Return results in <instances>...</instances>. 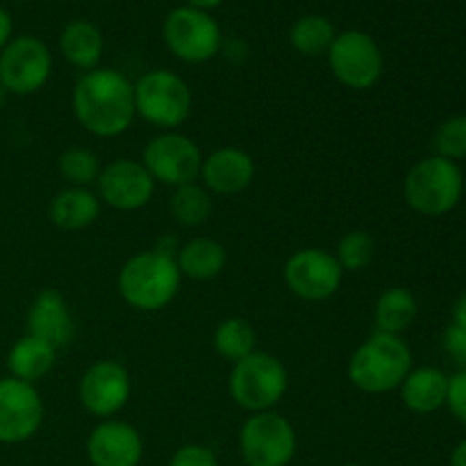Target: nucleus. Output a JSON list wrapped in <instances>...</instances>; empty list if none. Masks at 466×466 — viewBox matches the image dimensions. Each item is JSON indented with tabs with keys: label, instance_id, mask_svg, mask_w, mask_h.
I'll list each match as a JSON object with an SVG mask.
<instances>
[{
	"label": "nucleus",
	"instance_id": "12",
	"mask_svg": "<svg viewBox=\"0 0 466 466\" xmlns=\"http://www.w3.org/2000/svg\"><path fill=\"white\" fill-rule=\"evenodd\" d=\"M282 278H285L287 289L300 300L321 303L339 291L344 268L337 262L335 253H328L323 248H303L296 250L287 259Z\"/></svg>",
	"mask_w": 466,
	"mask_h": 466
},
{
	"label": "nucleus",
	"instance_id": "30",
	"mask_svg": "<svg viewBox=\"0 0 466 466\" xmlns=\"http://www.w3.org/2000/svg\"><path fill=\"white\" fill-rule=\"evenodd\" d=\"M432 144H435L437 157L451 159L455 164L466 159V116L446 118L437 127Z\"/></svg>",
	"mask_w": 466,
	"mask_h": 466
},
{
	"label": "nucleus",
	"instance_id": "21",
	"mask_svg": "<svg viewBox=\"0 0 466 466\" xmlns=\"http://www.w3.org/2000/svg\"><path fill=\"white\" fill-rule=\"evenodd\" d=\"M400 399L405 408L414 414H432L446 405V391H449V376L435 367L412 369L403 380Z\"/></svg>",
	"mask_w": 466,
	"mask_h": 466
},
{
	"label": "nucleus",
	"instance_id": "32",
	"mask_svg": "<svg viewBox=\"0 0 466 466\" xmlns=\"http://www.w3.org/2000/svg\"><path fill=\"white\" fill-rule=\"evenodd\" d=\"M446 408L455 419L466 426V369H460L455 376L449 378V391H446Z\"/></svg>",
	"mask_w": 466,
	"mask_h": 466
},
{
	"label": "nucleus",
	"instance_id": "25",
	"mask_svg": "<svg viewBox=\"0 0 466 466\" xmlns=\"http://www.w3.org/2000/svg\"><path fill=\"white\" fill-rule=\"evenodd\" d=\"M335 36L337 30L330 18L308 14L291 25L289 44L296 53L305 55V57H321V55H328Z\"/></svg>",
	"mask_w": 466,
	"mask_h": 466
},
{
	"label": "nucleus",
	"instance_id": "24",
	"mask_svg": "<svg viewBox=\"0 0 466 466\" xmlns=\"http://www.w3.org/2000/svg\"><path fill=\"white\" fill-rule=\"evenodd\" d=\"M419 305L417 299L405 287H390L382 291L376 300V332H385V335H399L412 326L417 319Z\"/></svg>",
	"mask_w": 466,
	"mask_h": 466
},
{
	"label": "nucleus",
	"instance_id": "9",
	"mask_svg": "<svg viewBox=\"0 0 466 466\" xmlns=\"http://www.w3.org/2000/svg\"><path fill=\"white\" fill-rule=\"evenodd\" d=\"M299 449L289 419L273 412L250 414L239 431V451L246 466H287Z\"/></svg>",
	"mask_w": 466,
	"mask_h": 466
},
{
	"label": "nucleus",
	"instance_id": "8",
	"mask_svg": "<svg viewBox=\"0 0 466 466\" xmlns=\"http://www.w3.org/2000/svg\"><path fill=\"white\" fill-rule=\"evenodd\" d=\"M328 66L337 82L353 91H367L380 82L385 59L378 41L362 30L337 32L330 50Z\"/></svg>",
	"mask_w": 466,
	"mask_h": 466
},
{
	"label": "nucleus",
	"instance_id": "13",
	"mask_svg": "<svg viewBox=\"0 0 466 466\" xmlns=\"http://www.w3.org/2000/svg\"><path fill=\"white\" fill-rule=\"evenodd\" d=\"M132 394L130 373L118 360H96L80 378L77 396L91 417L112 419L127 405Z\"/></svg>",
	"mask_w": 466,
	"mask_h": 466
},
{
	"label": "nucleus",
	"instance_id": "23",
	"mask_svg": "<svg viewBox=\"0 0 466 466\" xmlns=\"http://www.w3.org/2000/svg\"><path fill=\"white\" fill-rule=\"evenodd\" d=\"M57 360V349H53L46 341L36 337L25 335L9 349L7 353V369L9 376L16 380L30 382L35 385L36 380L48 376Z\"/></svg>",
	"mask_w": 466,
	"mask_h": 466
},
{
	"label": "nucleus",
	"instance_id": "1",
	"mask_svg": "<svg viewBox=\"0 0 466 466\" xmlns=\"http://www.w3.org/2000/svg\"><path fill=\"white\" fill-rule=\"evenodd\" d=\"M73 114L94 137L112 139L123 135L137 116L135 82L116 68H94L82 73L73 86Z\"/></svg>",
	"mask_w": 466,
	"mask_h": 466
},
{
	"label": "nucleus",
	"instance_id": "37",
	"mask_svg": "<svg viewBox=\"0 0 466 466\" xmlns=\"http://www.w3.org/2000/svg\"><path fill=\"white\" fill-rule=\"evenodd\" d=\"M185 3L187 7H196V9H203V12H209V9L223 5V0H185Z\"/></svg>",
	"mask_w": 466,
	"mask_h": 466
},
{
	"label": "nucleus",
	"instance_id": "26",
	"mask_svg": "<svg viewBox=\"0 0 466 466\" xmlns=\"http://www.w3.org/2000/svg\"><path fill=\"white\" fill-rule=\"evenodd\" d=\"M168 208H171V217L176 218L180 226L196 228L203 226V223L212 217L214 200L212 194H209L203 185L189 182V185H182L173 189Z\"/></svg>",
	"mask_w": 466,
	"mask_h": 466
},
{
	"label": "nucleus",
	"instance_id": "29",
	"mask_svg": "<svg viewBox=\"0 0 466 466\" xmlns=\"http://www.w3.org/2000/svg\"><path fill=\"white\" fill-rule=\"evenodd\" d=\"M335 258L344 271H364L376 258V241L367 230H350L337 244Z\"/></svg>",
	"mask_w": 466,
	"mask_h": 466
},
{
	"label": "nucleus",
	"instance_id": "19",
	"mask_svg": "<svg viewBox=\"0 0 466 466\" xmlns=\"http://www.w3.org/2000/svg\"><path fill=\"white\" fill-rule=\"evenodd\" d=\"M100 208L103 203L98 194L89 187H66L50 200L48 217L59 230L77 232L94 226L96 218L100 217Z\"/></svg>",
	"mask_w": 466,
	"mask_h": 466
},
{
	"label": "nucleus",
	"instance_id": "16",
	"mask_svg": "<svg viewBox=\"0 0 466 466\" xmlns=\"http://www.w3.org/2000/svg\"><path fill=\"white\" fill-rule=\"evenodd\" d=\"M86 458L91 466H139L144 440L132 423L105 419L86 437Z\"/></svg>",
	"mask_w": 466,
	"mask_h": 466
},
{
	"label": "nucleus",
	"instance_id": "17",
	"mask_svg": "<svg viewBox=\"0 0 466 466\" xmlns=\"http://www.w3.org/2000/svg\"><path fill=\"white\" fill-rule=\"evenodd\" d=\"M27 335L46 341L53 349H64L73 341L76 323L66 299L57 289H41L27 308Z\"/></svg>",
	"mask_w": 466,
	"mask_h": 466
},
{
	"label": "nucleus",
	"instance_id": "18",
	"mask_svg": "<svg viewBox=\"0 0 466 466\" xmlns=\"http://www.w3.org/2000/svg\"><path fill=\"white\" fill-rule=\"evenodd\" d=\"M255 162L244 148L226 146L203 157L200 180L212 196H237L250 187Z\"/></svg>",
	"mask_w": 466,
	"mask_h": 466
},
{
	"label": "nucleus",
	"instance_id": "6",
	"mask_svg": "<svg viewBox=\"0 0 466 466\" xmlns=\"http://www.w3.org/2000/svg\"><path fill=\"white\" fill-rule=\"evenodd\" d=\"M191 107L189 85L168 68H153L135 82L137 114L159 132L177 130L189 118Z\"/></svg>",
	"mask_w": 466,
	"mask_h": 466
},
{
	"label": "nucleus",
	"instance_id": "40",
	"mask_svg": "<svg viewBox=\"0 0 466 466\" xmlns=\"http://www.w3.org/2000/svg\"><path fill=\"white\" fill-rule=\"evenodd\" d=\"M18 3H23V0H18Z\"/></svg>",
	"mask_w": 466,
	"mask_h": 466
},
{
	"label": "nucleus",
	"instance_id": "11",
	"mask_svg": "<svg viewBox=\"0 0 466 466\" xmlns=\"http://www.w3.org/2000/svg\"><path fill=\"white\" fill-rule=\"evenodd\" d=\"M50 73L53 55L39 36H12V41L0 50V85L7 94H36L50 80Z\"/></svg>",
	"mask_w": 466,
	"mask_h": 466
},
{
	"label": "nucleus",
	"instance_id": "20",
	"mask_svg": "<svg viewBox=\"0 0 466 466\" xmlns=\"http://www.w3.org/2000/svg\"><path fill=\"white\" fill-rule=\"evenodd\" d=\"M59 53L71 66L80 71H94L100 66L105 53V36L96 23L77 18L64 25L59 35Z\"/></svg>",
	"mask_w": 466,
	"mask_h": 466
},
{
	"label": "nucleus",
	"instance_id": "10",
	"mask_svg": "<svg viewBox=\"0 0 466 466\" xmlns=\"http://www.w3.org/2000/svg\"><path fill=\"white\" fill-rule=\"evenodd\" d=\"M139 162L155 182L176 189L198 180L203 153L191 137L177 130H164L146 144Z\"/></svg>",
	"mask_w": 466,
	"mask_h": 466
},
{
	"label": "nucleus",
	"instance_id": "39",
	"mask_svg": "<svg viewBox=\"0 0 466 466\" xmlns=\"http://www.w3.org/2000/svg\"><path fill=\"white\" fill-rule=\"evenodd\" d=\"M344 466H364V464H344Z\"/></svg>",
	"mask_w": 466,
	"mask_h": 466
},
{
	"label": "nucleus",
	"instance_id": "35",
	"mask_svg": "<svg viewBox=\"0 0 466 466\" xmlns=\"http://www.w3.org/2000/svg\"><path fill=\"white\" fill-rule=\"evenodd\" d=\"M455 326H464L466 328V294L460 296L453 305V321Z\"/></svg>",
	"mask_w": 466,
	"mask_h": 466
},
{
	"label": "nucleus",
	"instance_id": "31",
	"mask_svg": "<svg viewBox=\"0 0 466 466\" xmlns=\"http://www.w3.org/2000/svg\"><path fill=\"white\" fill-rule=\"evenodd\" d=\"M168 466H218V460L209 446L185 444L173 453Z\"/></svg>",
	"mask_w": 466,
	"mask_h": 466
},
{
	"label": "nucleus",
	"instance_id": "22",
	"mask_svg": "<svg viewBox=\"0 0 466 466\" xmlns=\"http://www.w3.org/2000/svg\"><path fill=\"white\" fill-rule=\"evenodd\" d=\"M228 253L223 244L209 237H196L182 244L176 253V264L180 268L182 278L189 280H212L226 268Z\"/></svg>",
	"mask_w": 466,
	"mask_h": 466
},
{
	"label": "nucleus",
	"instance_id": "7",
	"mask_svg": "<svg viewBox=\"0 0 466 466\" xmlns=\"http://www.w3.org/2000/svg\"><path fill=\"white\" fill-rule=\"evenodd\" d=\"M164 44L185 64H205L221 53L223 35L217 18L196 7H176L162 25Z\"/></svg>",
	"mask_w": 466,
	"mask_h": 466
},
{
	"label": "nucleus",
	"instance_id": "2",
	"mask_svg": "<svg viewBox=\"0 0 466 466\" xmlns=\"http://www.w3.org/2000/svg\"><path fill=\"white\" fill-rule=\"evenodd\" d=\"M182 273L176 258L159 253L157 248L144 250L127 259L118 271V294L139 312H159L180 291Z\"/></svg>",
	"mask_w": 466,
	"mask_h": 466
},
{
	"label": "nucleus",
	"instance_id": "36",
	"mask_svg": "<svg viewBox=\"0 0 466 466\" xmlns=\"http://www.w3.org/2000/svg\"><path fill=\"white\" fill-rule=\"evenodd\" d=\"M451 466H466V440L460 441L451 453Z\"/></svg>",
	"mask_w": 466,
	"mask_h": 466
},
{
	"label": "nucleus",
	"instance_id": "14",
	"mask_svg": "<svg viewBox=\"0 0 466 466\" xmlns=\"http://www.w3.org/2000/svg\"><path fill=\"white\" fill-rule=\"evenodd\" d=\"M44 423V400L30 382L0 378V444H23Z\"/></svg>",
	"mask_w": 466,
	"mask_h": 466
},
{
	"label": "nucleus",
	"instance_id": "34",
	"mask_svg": "<svg viewBox=\"0 0 466 466\" xmlns=\"http://www.w3.org/2000/svg\"><path fill=\"white\" fill-rule=\"evenodd\" d=\"M14 35V21L9 16V12L5 7H0V50L12 41Z\"/></svg>",
	"mask_w": 466,
	"mask_h": 466
},
{
	"label": "nucleus",
	"instance_id": "27",
	"mask_svg": "<svg viewBox=\"0 0 466 466\" xmlns=\"http://www.w3.org/2000/svg\"><path fill=\"white\" fill-rule=\"evenodd\" d=\"M214 350L221 355L228 362H239L246 355L255 353V344H258V335H255V328L250 326V321L241 317H230L223 319L217 326L212 337Z\"/></svg>",
	"mask_w": 466,
	"mask_h": 466
},
{
	"label": "nucleus",
	"instance_id": "5",
	"mask_svg": "<svg viewBox=\"0 0 466 466\" xmlns=\"http://www.w3.org/2000/svg\"><path fill=\"white\" fill-rule=\"evenodd\" d=\"M287 387H289V373L285 364L276 355L259 353V350L232 364L228 378L230 399L248 414L268 412L276 408L285 399Z\"/></svg>",
	"mask_w": 466,
	"mask_h": 466
},
{
	"label": "nucleus",
	"instance_id": "4",
	"mask_svg": "<svg viewBox=\"0 0 466 466\" xmlns=\"http://www.w3.org/2000/svg\"><path fill=\"white\" fill-rule=\"evenodd\" d=\"M464 194V176L451 159H421L410 168L403 182L405 203L423 217H444L453 212Z\"/></svg>",
	"mask_w": 466,
	"mask_h": 466
},
{
	"label": "nucleus",
	"instance_id": "38",
	"mask_svg": "<svg viewBox=\"0 0 466 466\" xmlns=\"http://www.w3.org/2000/svg\"><path fill=\"white\" fill-rule=\"evenodd\" d=\"M5 100H7V91H5V86H3V85H0V109H3Z\"/></svg>",
	"mask_w": 466,
	"mask_h": 466
},
{
	"label": "nucleus",
	"instance_id": "3",
	"mask_svg": "<svg viewBox=\"0 0 466 466\" xmlns=\"http://www.w3.org/2000/svg\"><path fill=\"white\" fill-rule=\"evenodd\" d=\"M412 371V350L399 335L373 332L355 349L349 378L364 394H390L399 390Z\"/></svg>",
	"mask_w": 466,
	"mask_h": 466
},
{
	"label": "nucleus",
	"instance_id": "15",
	"mask_svg": "<svg viewBox=\"0 0 466 466\" xmlns=\"http://www.w3.org/2000/svg\"><path fill=\"white\" fill-rule=\"evenodd\" d=\"M155 185L146 167L137 159L123 157L105 164L100 171L98 182V198L100 203L109 205L118 212H137L146 208L155 194Z\"/></svg>",
	"mask_w": 466,
	"mask_h": 466
},
{
	"label": "nucleus",
	"instance_id": "33",
	"mask_svg": "<svg viewBox=\"0 0 466 466\" xmlns=\"http://www.w3.org/2000/svg\"><path fill=\"white\" fill-rule=\"evenodd\" d=\"M441 344H444L446 355H449L460 369H466V328L451 323V326L444 330V339H441Z\"/></svg>",
	"mask_w": 466,
	"mask_h": 466
},
{
	"label": "nucleus",
	"instance_id": "28",
	"mask_svg": "<svg viewBox=\"0 0 466 466\" xmlns=\"http://www.w3.org/2000/svg\"><path fill=\"white\" fill-rule=\"evenodd\" d=\"M59 176L68 182V187H89L98 182L100 159L89 148H68L59 155Z\"/></svg>",
	"mask_w": 466,
	"mask_h": 466
}]
</instances>
